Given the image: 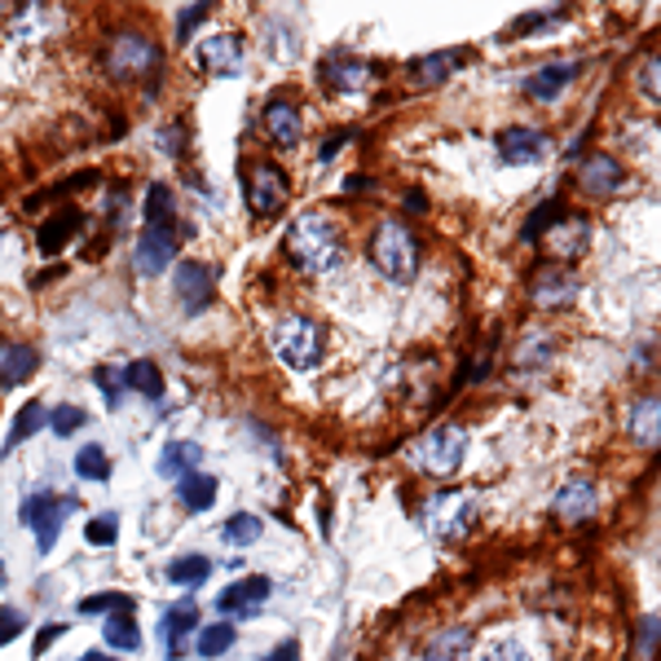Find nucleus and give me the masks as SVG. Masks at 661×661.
<instances>
[{"instance_id":"1","label":"nucleus","mask_w":661,"mask_h":661,"mask_svg":"<svg viewBox=\"0 0 661 661\" xmlns=\"http://www.w3.org/2000/svg\"><path fill=\"white\" fill-rule=\"evenodd\" d=\"M287 260L305 274H327L344 260V243H339V229L327 213H305V217L292 220L287 229Z\"/></svg>"},{"instance_id":"2","label":"nucleus","mask_w":661,"mask_h":661,"mask_svg":"<svg viewBox=\"0 0 661 661\" xmlns=\"http://www.w3.org/2000/svg\"><path fill=\"white\" fill-rule=\"evenodd\" d=\"M366 251H371L375 269H379L388 283H402V287H406V283L420 274V243H415V234H411L402 220H379Z\"/></svg>"},{"instance_id":"3","label":"nucleus","mask_w":661,"mask_h":661,"mask_svg":"<svg viewBox=\"0 0 661 661\" xmlns=\"http://www.w3.org/2000/svg\"><path fill=\"white\" fill-rule=\"evenodd\" d=\"M269 348L292 366V371H314L323 362V327L314 318L287 314L269 327Z\"/></svg>"},{"instance_id":"4","label":"nucleus","mask_w":661,"mask_h":661,"mask_svg":"<svg viewBox=\"0 0 661 661\" xmlns=\"http://www.w3.org/2000/svg\"><path fill=\"white\" fill-rule=\"evenodd\" d=\"M80 507V499H67V494H49V490H40V494H31L27 503H22V525L36 534V551L40 555H49V551L58 547V534H62V525L71 521V512Z\"/></svg>"},{"instance_id":"5","label":"nucleus","mask_w":661,"mask_h":661,"mask_svg":"<svg viewBox=\"0 0 661 661\" xmlns=\"http://www.w3.org/2000/svg\"><path fill=\"white\" fill-rule=\"evenodd\" d=\"M424 525L437 539H463L476 525V494L472 490H441L424 507Z\"/></svg>"},{"instance_id":"6","label":"nucleus","mask_w":661,"mask_h":661,"mask_svg":"<svg viewBox=\"0 0 661 661\" xmlns=\"http://www.w3.org/2000/svg\"><path fill=\"white\" fill-rule=\"evenodd\" d=\"M467 454V428L458 424H441L433 433H424V441L415 445V467L433 472V476H450Z\"/></svg>"},{"instance_id":"7","label":"nucleus","mask_w":661,"mask_h":661,"mask_svg":"<svg viewBox=\"0 0 661 661\" xmlns=\"http://www.w3.org/2000/svg\"><path fill=\"white\" fill-rule=\"evenodd\" d=\"M159 67V45L141 31H124L115 36L107 49V71L115 80H137V76H150Z\"/></svg>"},{"instance_id":"8","label":"nucleus","mask_w":661,"mask_h":661,"mask_svg":"<svg viewBox=\"0 0 661 661\" xmlns=\"http://www.w3.org/2000/svg\"><path fill=\"white\" fill-rule=\"evenodd\" d=\"M247 208L251 217H278L283 204H287V172L278 164H256L247 172Z\"/></svg>"},{"instance_id":"9","label":"nucleus","mask_w":661,"mask_h":661,"mask_svg":"<svg viewBox=\"0 0 661 661\" xmlns=\"http://www.w3.org/2000/svg\"><path fill=\"white\" fill-rule=\"evenodd\" d=\"M172 260H177V229H172V225H146L141 238H137V251H132L137 274L155 278V274H164Z\"/></svg>"},{"instance_id":"10","label":"nucleus","mask_w":661,"mask_h":661,"mask_svg":"<svg viewBox=\"0 0 661 661\" xmlns=\"http://www.w3.org/2000/svg\"><path fill=\"white\" fill-rule=\"evenodd\" d=\"M494 146H499V159H503V164H539V159H547L551 137L543 128L512 124V128H503V132L494 137Z\"/></svg>"},{"instance_id":"11","label":"nucleus","mask_w":661,"mask_h":661,"mask_svg":"<svg viewBox=\"0 0 661 661\" xmlns=\"http://www.w3.org/2000/svg\"><path fill=\"white\" fill-rule=\"evenodd\" d=\"M578 300V278L564 265H547L530 278V305L534 309H564Z\"/></svg>"},{"instance_id":"12","label":"nucleus","mask_w":661,"mask_h":661,"mask_svg":"<svg viewBox=\"0 0 661 661\" xmlns=\"http://www.w3.org/2000/svg\"><path fill=\"white\" fill-rule=\"evenodd\" d=\"M578 181H582V190H586V195H595V199H613V195L627 186V168H622L609 150H595V155H586V159H582Z\"/></svg>"},{"instance_id":"13","label":"nucleus","mask_w":661,"mask_h":661,"mask_svg":"<svg viewBox=\"0 0 661 661\" xmlns=\"http://www.w3.org/2000/svg\"><path fill=\"white\" fill-rule=\"evenodd\" d=\"M172 287H177V300L186 314H204L213 305V269L204 260H177Z\"/></svg>"},{"instance_id":"14","label":"nucleus","mask_w":661,"mask_h":661,"mask_svg":"<svg viewBox=\"0 0 661 661\" xmlns=\"http://www.w3.org/2000/svg\"><path fill=\"white\" fill-rule=\"evenodd\" d=\"M269 591H274V582H269L265 573L238 578V582H229V586H225V591L217 595V613H238V618H256V613H260V604L269 600Z\"/></svg>"},{"instance_id":"15","label":"nucleus","mask_w":661,"mask_h":661,"mask_svg":"<svg viewBox=\"0 0 661 661\" xmlns=\"http://www.w3.org/2000/svg\"><path fill=\"white\" fill-rule=\"evenodd\" d=\"M555 516L564 521V525H578V521H591L595 512H600V490L591 485V481H564L560 490H555Z\"/></svg>"},{"instance_id":"16","label":"nucleus","mask_w":661,"mask_h":661,"mask_svg":"<svg viewBox=\"0 0 661 661\" xmlns=\"http://www.w3.org/2000/svg\"><path fill=\"white\" fill-rule=\"evenodd\" d=\"M190 631H199V604L195 600H177L172 609H164V618H159V635L168 640V649H164V658L177 661L186 649H181V640L190 635Z\"/></svg>"},{"instance_id":"17","label":"nucleus","mask_w":661,"mask_h":661,"mask_svg":"<svg viewBox=\"0 0 661 661\" xmlns=\"http://www.w3.org/2000/svg\"><path fill=\"white\" fill-rule=\"evenodd\" d=\"M199 62L213 71V76H238V67H243V36H234V31H220V36H208L204 40V49H199Z\"/></svg>"},{"instance_id":"18","label":"nucleus","mask_w":661,"mask_h":661,"mask_svg":"<svg viewBox=\"0 0 661 661\" xmlns=\"http://www.w3.org/2000/svg\"><path fill=\"white\" fill-rule=\"evenodd\" d=\"M371 80V67L362 58H348V53H335L323 62V85L331 93H362Z\"/></svg>"},{"instance_id":"19","label":"nucleus","mask_w":661,"mask_h":661,"mask_svg":"<svg viewBox=\"0 0 661 661\" xmlns=\"http://www.w3.org/2000/svg\"><path fill=\"white\" fill-rule=\"evenodd\" d=\"M36 371H40V353H36L31 344L0 339V384H4V388H18V384H27Z\"/></svg>"},{"instance_id":"20","label":"nucleus","mask_w":661,"mask_h":661,"mask_svg":"<svg viewBox=\"0 0 661 661\" xmlns=\"http://www.w3.org/2000/svg\"><path fill=\"white\" fill-rule=\"evenodd\" d=\"M578 71H582V62H547L543 71H534V76L525 80V93H530L534 102H555V98L573 85Z\"/></svg>"},{"instance_id":"21","label":"nucleus","mask_w":661,"mask_h":661,"mask_svg":"<svg viewBox=\"0 0 661 661\" xmlns=\"http://www.w3.org/2000/svg\"><path fill=\"white\" fill-rule=\"evenodd\" d=\"M627 433L635 445H661V397H640L631 411H627Z\"/></svg>"},{"instance_id":"22","label":"nucleus","mask_w":661,"mask_h":661,"mask_svg":"<svg viewBox=\"0 0 661 661\" xmlns=\"http://www.w3.org/2000/svg\"><path fill=\"white\" fill-rule=\"evenodd\" d=\"M458 62H463V53L441 49V53H428V58H415L406 71H411V85H420V89H437V85H445V80L458 71Z\"/></svg>"},{"instance_id":"23","label":"nucleus","mask_w":661,"mask_h":661,"mask_svg":"<svg viewBox=\"0 0 661 661\" xmlns=\"http://www.w3.org/2000/svg\"><path fill=\"white\" fill-rule=\"evenodd\" d=\"M586 238H591L586 220L573 217V213H564V217L543 234V243H547L555 256H582V251H586Z\"/></svg>"},{"instance_id":"24","label":"nucleus","mask_w":661,"mask_h":661,"mask_svg":"<svg viewBox=\"0 0 661 661\" xmlns=\"http://www.w3.org/2000/svg\"><path fill=\"white\" fill-rule=\"evenodd\" d=\"M265 132H269V141L274 146H296L300 137H305V124H300V110L292 107V102H269L265 107Z\"/></svg>"},{"instance_id":"25","label":"nucleus","mask_w":661,"mask_h":661,"mask_svg":"<svg viewBox=\"0 0 661 661\" xmlns=\"http://www.w3.org/2000/svg\"><path fill=\"white\" fill-rule=\"evenodd\" d=\"M199 463H204V445H195V441H168L164 454H159V476L164 481H181V476L199 472Z\"/></svg>"},{"instance_id":"26","label":"nucleus","mask_w":661,"mask_h":661,"mask_svg":"<svg viewBox=\"0 0 661 661\" xmlns=\"http://www.w3.org/2000/svg\"><path fill=\"white\" fill-rule=\"evenodd\" d=\"M177 499H181L186 512H213V503H217V476H208V472L181 476L177 481Z\"/></svg>"},{"instance_id":"27","label":"nucleus","mask_w":661,"mask_h":661,"mask_svg":"<svg viewBox=\"0 0 661 661\" xmlns=\"http://www.w3.org/2000/svg\"><path fill=\"white\" fill-rule=\"evenodd\" d=\"M124 384H128V393H141V397H150V402L164 397V375H159V366H155L150 357L128 362V366H124Z\"/></svg>"},{"instance_id":"28","label":"nucleus","mask_w":661,"mask_h":661,"mask_svg":"<svg viewBox=\"0 0 661 661\" xmlns=\"http://www.w3.org/2000/svg\"><path fill=\"white\" fill-rule=\"evenodd\" d=\"M467 653H472V631L467 627H450L424 649V661H467Z\"/></svg>"},{"instance_id":"29","label":"nucleus","mask_w":661,"mask_h":661,"mask_svg":"<svg viewBox=\"0 0 661 661\" xmlns=\"http://www.w3.org/2000/svg\"><path fill=\"white\" fill-rule=\"evenodd\" d=\"M102 640H107V649H115V653H132V649H141L137 618H132V613H110L107 622H102Z\"/></svg>"},{"instance_id":"30","label":"nucleus","mask_w":661,"mask_h":661,"mask_svg":"<svg viewBox=\"0 0 661 661\" xmlns=\"http://www.w3.org/2000/svg\"><path fill=\"white\" fill-rule=\"evenodd\" d=\"M260 534H265V521H260L256 512H234V516L220 525V539H225L229 547H251V543H260Z\"/></svg>"},{"instance_id":"31","label":"nucleus","mask_w":661,"mask_h":661,"mask_svg":"<svg viewBox=\"0 0 661 661\" xmlns=\"http://www.w3.org/2000/svg\"><path fill=\"white\" fill-rule=\"evenodd\" d=\"M49 424V411H45V402H27L18 415H13V424H9V437H4V454L9 450H18L22 441L31 437L36 428H45Z\"/></svg>"},{"instance_id":"32","label":"nucleus","mask_w":661,"mask_h":661,"mask_svg":"<svg viewBox=\"0 0 661 661\" xmlns=\"http://www.w3.org/2000/svg\"><path fill=\"white\" fill-rule=\"evenodd\" d=\"M80 225H85V217H80L76 208H71V213H58L53 220H45L40 234H36V238H40V251H58L71 234H80Z\"/></svg>"},{"instance_id":"33","label":"nucleus","mask_w":661,"mask_h":661,"mask_svg":"<svg viewBox=\"0 0 661 661\" xmlns=\"http://www.w3.org/2000/svg\"><path fill=\"white\" fill-rule=\"evenodd\" d=\"M168 578H172L177 586H204V582L213 578V560H208V555H177V560L168 564Z\"/></svg>"},{"instance_id":"34","label":"nucleus","mask_w":661,"mask_h":661,"mask_svg":"<svg viewBox=\"0 0 661 661\" xmlns=\"http://www.w3.org/2000/svg\"><path fill=\"white\" fill-rule=\"evenodd\" d=\"M234 640H238V631H234V622H217V627H204L199 631V644H195V653L208 661L225 658L229 649H234Z\"/></svg>"},{"instance_id":"35","label":"nucleus","mask_w":661,"mask_h":661,"mask_svg":"<svg viewBox=\"0 0 661 661\" xmlns=\"http://www.w3.org/2000/svg\"><path fill=\"white\" fill-rule=\"evenodd\" d=\"M80 613H85V618L132 613V595H124V591H98V595H85V600H80Z\"/></svg>"},{"instance_id":"36","label":"nucleus","mask_w":661,"mask_h":661,"mask_svg":"<svg viewBox=\"0 0 661 661\" xmlns=\"http://www.w3.org/2000/svg\"><path fill=\"white\" fill-rule=\"evenodd\" d=\"M76 476L80 481H110V454L102 445H85L76 454Z\"/></svg>"},{"instance_id":"37","label":"nucleus","mask_w":661,"mask_h":661,"mask_svg":"<svg viewBox=\"0 0 661 661\" xmlns=\"http://www.w3.org/2000/svg\"><path fill=\"white\" fill-rule=\"evenodd\" d=\"M168 208H172V190H168L164 181H150V190H146V208H141L146 225H168Z\"/></svg>"},{"instance_id":"38","label":"nucleus","mask_w":661,"mask_h":661,"mask_svg":"<svg viewBox=\"0 0 661 661\" xmlns=\"http://www.w3.org/2000/svg\"><path fill=\"white\" fill-rule=\"evenodd\" d=\"M93 384L102 388V397H107V411H119L124 406V371H115V366H98L93 371Z\"/></svg>"},{"instance_id":"39","label":"nucleus","mask_w":661,"mask_h":661,"mask_svg":"<svg viewBox=\"0 0 661 661\" xmlns=\"http://www.w3.org/2000/svg\"><path fill=\"white\" fill-rule=\"evenodd\" d=\"M89 424V415L80 411V406H53L49 411V428L58 433V437H71V433H80Z\"/></svg>"},{"instance_id":"40","label":"nucleus","mask_w":661,"mask_h":661,"mask_svg":"<svg viewBox=\"0 0 661 661\" xmlns=\"http://www.w3.org/2000/svg\"><path fill=\"white\" fill-rule=\"evenodd\" d=\"M85 539H89L93 547H110V543L119 539V516H115V512H102V516H93V521L85 525Z\"/></svg>"},{"instance_id":"41","label":"nucleus","mask_w":661,"mask_h":661,"mask_svg":"<svg viewBox=\"0 0 661 661\" xmlns=\"http://www.w3.org/2000/svg\"><path fill=\"white\" fill-rule=\"evenodd\" d=\"M22 631H27V613H22V609H13V604H0V649H4V644H13Z\"/></svg>"},{"instance_id":"42","label":"nucleus","mask_w":661,"mask_h":661,"mask_svg":"<svg viewBox=\"0 0 661 661\" xmlns=\"http://www.w3.org/2000/svg\"><path fill=\"white\" fill-rule=\"evenodd\" d=\"M560 217H564V204H543V208H534V217H530V225H525V238L539 243Z\"/></svg>"},{"instance_id":"43","label":"nucleus","mask_w":661,"mask_h":661,"mask_svg":"<svg viewBox=\"0 0 661 661\" xmlns=\"http://www.w3.org/2000/svg\"><path fill=\"white\" fill-rule=\"evenodd\" d=\"M208 13H213V4H190V9L177 18V40H190V31H195V27H199Z\"/></svg>"},{"instance_id":"44","label":"nucleus","mask_w":661,"mask_h":661,"mask_svg":"<svg viewBox=\"0 0 661 661\" xmlns=\"http://www.w3.org/2000/svg\"><path fill=\"white\" fill-rule=\"evenodd\" d=\"M640 89H644L653 102H661V58H649V62H644V71H640Z\"/></svg>"},{"instance_id":"45","label":"nucleus","mask_w":661,"mask_h":661,"mask_svg":"<svg viewBox=\"0 0 661 661\" xmlns=\"http://www.w3.org/2000/svg\"><path fill=\"white\" fill-rule=\"evenodd\" d=\"M62 635H67V627H62V622H53V627H40V631H36V640H31V653H36V658H40V653H49V649H53Z\"/></svg>"},{"instance_id":"46","label":"nucleus","mask_w":661,"mask_h":661,"mask_svg":"<svg viewBox=\"0 0 661 661\" xmlns=\"http://www.w3.org/2000/svg\"><path fill=\"white\" fill-rule=\"evenodd\" d=\"M658 635H661V622L658 618H644L640 622V649L644 653H658Z\"/></svg>"},{"instance_id":"47","label":"nucleus","mask_w":661,"mask_h":661,"mask_svg":"<svg viewBox=\"0 0 661 661\" xmlns=\"http://www.w3.org/2000/svg\"><path fill=\"white\" fill-rule=\"evenodd\" d=\"M265 661H300V644H296V640H287V644H278V649H274Z\"/></svg>"},{"instance_id":"48","label":"nucleus","mask_w":661,"mask_h":661,"mask_svg":"<svg viewBox=\"0 0 661 661\" xmlns=\"http://www.w3.org/2000/svg\"><path fill=\"white\" fill-rule=\"evenodd\" d=\"M348 137H353V132H335V137H331L327 146H323V155H318V159H323V164H331V159H335V155H339V146H344V141H348Z\"/></svg>"},{"instance_id":"49","label":"nucleus","mask_w":661,"mask_h":661,"mask_svg":"<svg viewBox=\"0 0 661 661\" xmlns=\"http://www.w3.org/2000/svg\"><path fill=\"white\" fill-rule=\"evenodd\" d=\"M481 661H512V644H494Z\"/></svg>"},{"instance_id":"50","label":"nucleus","mask_w":661,"mask_h":661,"mask_svg":"<svg viewBox=\"0 0 661 661\" xmlns=\"http://www.w3.org/2000/svg\"><path fill=\"white\" fill-rule=\"evenodd\" d=\"M512 661H534V658H530V649H525V644H516V640H512Z\"/></svg>"},{"instance_id":"51","label":"nucleus","mask_w":661,"mask_h":661,"mask_svg":"<svg viewBox=\"0 0 661 661\" xmlns=\"http://www.w3.org/2000/svg\"><path fill=\"white\" fill-rule=\"evenodd\" d=\"M80 661H115V658H110L107 649H93V653H85Z\"/></svg>"},{"instance_id":"52","label":"nucleus","mask_w":661,"mask_h":661,"mask_svg":"<svg viewBox=\"0 0 661 661\" xmlns=\"http://www.w3.org/2000/svg\"><path fill=\"white\" fill-rule=\"evenodd\" d=\"M0 586H4V564H0Z\"/></svg>"}]
</instances>
